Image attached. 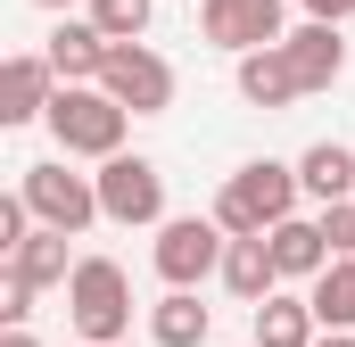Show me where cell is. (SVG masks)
<instances>
[{
  "instance_id": "obj_1",
  "label": "cell",
  "mask_w": 355,
  "mask_h": 347,
  "mask_svg": "<svg viewBox=\"0 0 355 347\" xmlns=\"http://www.w3.org/2000/svg\"><path fill=\"white\" fill-rule=\"evenodd\" d=\"M42 124L58 133V149H67V158H116V149H124L132 108H124L107 83H58V99H50V116H42Z\"/></svg>"
},
{
  "instance_id": "obj_2",
  "label": "cell",
  "mask_w": 355,
  "mask_h": 347,
  "mask_svg": "<svg viewBox=\"0 0 355 347\" xmlns=\"http://www.w3.org/2000/svg\"><path fill=\"white\" fill-rule=\"evenodd\" d=\"M297 198H306L297 166L257 158V166H240L223 190H215V223H223V232H272L281 215H297Z\"/></svg>"
},
{
  "instance_id": "obj_3",
  "label": "cell",
  "mask_w": 355,
  "mask_h": 347,
  "mask_svg": "<svg viewBox=\"0 0 355 347\" xmlns=\"http://www.w3.org/2000/svg\"><path fill=\"white\" fill-rule=\"evenodd\" d=\"M67 314H75V339H91V347L132 339V281H124V264L116 257H75Z\"/></svg>"
},
{
  "instance_id": "obj_4",
  "label": "cell",
  "mask_w": 355,
  "mask_h": 347,
  "mask_svg": "<svg viewBox=\"0 0 355 347\" xmlns=\"http://www.w3.org/2000/svg\"><path fill=\"white\" fill-rule=\"evenodd\" d=\"M17 190H25V207H33L42 223H58V232H75V240L107 215V207H99V174H75V166H67V149L42 158V166H25Z\"/></svg>"
},
{
  "instance_id": "obj_5",
  "label": "cell",
  "mask_w": 355,
  "mask_h": 347,
  "mask_svg": "<svg viewBox=\"0 0 355 347\" xmlns=\"http://www.w3.org/2000/svg\"><path fill=\"white\" fill-rule=\"evenodd\" d=\"M223 248H232V232L215 215H166L149 257H157V281L166 289H198L207 273H223Z\"/></svg>"
},
{
  "instance_id": "obj_6",
  "label": "cell",
  "mask_w": 355,
  "mask_h": 347,
  "mask_svg": "<svg viewBox=\"0 0 355 347\" xmlns=\"http://www.w3.org/2000/svg\"><path fill=\"white\" fill-rule=\"evenodd\" d=\"M99 207H107V223H166V174L149 166V158H99Z\"/></svg>"
},
{
  "instance_id": "obj_7",
  "label": "cell",
  "mask_w": 355,
  "mask_h": 347,
  "mask_svg": "<svg viewBox=\"0 0 355 347\" xmlns=\"http://www.w3.org/2000/svg\"><path fill=\"white\" fill-rule=\"evenodd\" d=\"M99 83L116 91L132 116H166V108H174V67H166L149 42H116L107 67H99Z\"/></svg>"
},
{
  "instance_id": "obj_8",
  "label": "cell",
  "mask_w": 355,
  "mask_h": 347,
  "mask_svg": "<svg viewBox=\"0 0 355 347\" xmlns=\"http://www.w3.org/2000/svg\"><path fill=\"white\" fill-rule=\"evenodd\" d=\"M198 25H207V42L215 50H265V42H289V25H281V0H198Z\"/></svg>"
},
{
  "instance_id": "obj_9",
  "label": "cell",
  "mask_w": 355,
  "mask_h": 347,
  "mask_svg": "<svg viewBox=\"0 0 355 347\" xmlns=\"http://www.w3.org/2000/svg\"><path fill=\"white\" fill-rule=\"evenodd\" d=\"M50 99H58L50 50H17V58L0 67V124H33V116H50Z\"/></svg>"
},
{
  "instance_id": "obj_10",
  "label": "cell",
  "mask_w": 355,
  "mask_h": 347,
  "mask_svg": "<svg viewBox=\"0 0 355 347\" xmlns=\"http://www.w3.org/2000/svg\"><path fill=\"white\" fill-rule=\"evenodd\" d=\"M223 289H232L240 306H265L272 289H281V257H272V232H232V248H223Z\"/></svg>"
},
{
  "instance_id": "obj_11",
  "label": "cell",
  "mask_w": 355,
  "mask_h": 347,
  "mask_svg": "<svg viewBox=\"0 0 355 347\" xmlns=\"http://www.w3.org/2000/svg\"><path fill=\"white\" fill-rule=\"evenodd\" d=\"M240 99H248V108H289V99H306V83H297V58H289V42L240 50Z\"/></svg>"
},
{
  "instance_id": "obj_12",
  "label": "cell",
  "mask_w": 355,
  "mask_h": 347,
  "mask_svg": "<svg viewBox=\"0 0 355 347\" xmlns=\"http://www.w3.org/2000/svg\"><path fill=\"white\" fill-rule=\"evenodd\" d=\"M42 50H50L58 83H99V67H107V50H116V42H107V33H99L91 17H58Z\"/></svg>"
},
{
  "instance_id": "obj_13",
  "label": "cell",
  "mask_w": 355,
  "mask_h": 347,
  "mask_svg": "<svg viewBox=\"0 0 355 347\" xmlns=\"http://www.w3.org/2000/svg\"><path fill=\"white\" fill-rule=\"evenodd\" d=\"M289 58H297V83H306V91H331L339 75H347V42H339L331 17L297 25V33H289Z\"/></svg>"
},
{
  "instance_id": "obj_14",
  "label": "cell",
  "mask_w": 355,
  "mask_h": 347,
  "mask_svg": "<svg viewBox=\"0 0 355 347\" xmlns=\"http://www.w3.org/2000/svg\"><path fill=\"white\" fill-rule=\"evenodd\" d=\"M322 339V314H314V298H289V289H272L265 306H257V347H314Z\"/></svg>"
},
{
  "instance_id": "obj_15",
  "label": "cell",
  "mask_w": 355,
  "mask_h": 347,
  "mask_svg": "<svg viewBox=\"0 0 355 347\" xmlns=\"http://www.w3.org/2000/svg\"><path fill=\"white\" fill-rule=\"evenodd\" d=\"M272 257H281V281H314V273L331 264L322 215H314V223H306V215H281V223H272Z\"/></svg>"
},
{
  "instance_id": "obj_16",
  "label": "cell",
  "mask_w": 355,
  "mask_h": 347,
  "mask_svg": "<svg viewBox=\"0 0 355 347\" xmlns=\"http://www.w3.org/2000/svg\"><path fill=\"white\" fill-rule=\"evenodd\" d=\"M297 182H306V198H355V149L347 141H314L306 158H297Z\"/></svg>"
},
{
  "instance_id": "obj_17",
  "label": "cell",
  "mask_w": 355,
  "mask_h": 347,
  "mask_svg": "<svg viewBox=\"0 0 355 347\" xmlns=\"http://www.w3.org/2000/svg\"><path fill=\"white\" fill-rule=\"evenodd\" d=\"M207 331H215V314H207L190 289H166V298L149 306V339L157 347H207Z\"/></svg>"
},
{
  "instance_id": "obj_18",
  "label": "cell",
  "mask_w": 355,
  "mask_h": 347,
  "mask_svg": "<svg viewBox=\"0 0 355 347\" xmlns=\"http://www.w3.org/2000/svg\"><path fill=\"white\" fill-rule=\"evenodd\" d=\"M67 240H75V232H58V223H33V232H25V248H17V273H25V281H42V289H50V281H75V257H67Z\"/></svg>"
},
{
  "instance_id": "obj_19",
  "label": "cell",
  "mask_w": 355,
  "mask_h": 347,
  "mask_svg": "<svg viewBox=\"0 0 355 347\" xmlns=\"http://www.w3.org/2000/svg\"><path fill=\"white\" fill-rule=\"evenodd\" d=\"M314 314L322 331H355V257H331L314 273Z\"/></svg>"
},
{
  "instance_id": "obj_20",
  "label": "cell",
  "mask_w": 355,
  "mask_h": 347,
  "mask_svg": "<svg viewBox=\"0 0 355 347\" xmlns=\"http://www.w3.org/2000/svg\"><path fill=\"white\" fill-rule=\"evenodd\" d=\"M149 17H157V0H91V25H99L107 42H141Z\"/></svg>"
},
{
  "instance_id": "obj_21",
  "label": "cell",
  "mask_w": 355,
  "mask_h": 347,
  "mask_svg": "<svg viewBox=\"0 0 355 347\" xmlns=\"http://www.w3.org/2000/svg\"><path fill=\"white\" fill-rule=\"evenodd\" d=\"M322 240H331V257H355V198L322 207Z\"/></svg>"
},
{
  "instance_id": "obj_22",
  "label": "cell",
  "mask_w": 355,
  "mask_h": 347,
  "mask_svg": "<svg viewBox=\"0 0 355 347\" xmlns=\"http://www.w3.org/2000/svg\"><path fill=\"white\" fill-rule=\"evenodd\" d=\"M33 289H42V281H25V273L8 264V281H0V323H25V314H33Z\"/></svg>"
},
{
  "instance_id": "obj_23",
  "label": "cell",
  "mask_w": 355,
  "mask_h": 347,
  "mask_svg": "<svg viewBox=\"0 0 355 347\" xmlns=\"http://www.w3.org/2000/svg\"><path fill=\"white\" fill-rule=\"evenodd\" d=\"M306 17H331L339 25V17H355V0H306Z\"/></svg>"
},
{
  "instance_id": "obj_24",
  "label": "cell",
  "mask_w": 355,
  "mask_h": 347,
  "mask_svg": "<svg viewBox=\"0 0 355 347\" xmlns=\"http://www.w3.org/2000/svg\"><path fill=\"white\" fill-rule=\"evenodd\" d=\"M0 347H42V339H33L25 323H8V331H0Z\"/></svg>"
},
{
  "instance_id": "obj_25",
  "label": "cell",
  "mask_w": 355,
  "mask_h": 347,
  "mask_svg": "<svg viewBox=\"0 0 355 347\" xmlns=\"http://www.w3.org/2000/svg\"><path fill=\"white\" fill-rule=\"evenodd\" d=\"M314 347H355V331H331V339H314Z\"/></svg>"
},
{
  "instance_id": "obj_26",
  "label": "cell",
  "mask_w": 355,
  "mask_h": 347,
  "mask_svg": "<svg viewBox=\"0 0 355 347\" xmlns=\"http://www.w3.org/2000/svg\"><path fill=\"white\" fill-rule=\"evenodd\" d=\"M33 8H67V0H33Z\"/></svg>"
},
{
  "instance_id": "obj_27",
  "label": "cell",
  "mask_w": 355,
  "mask_h": 347,
  "mask_svg": "<svg viewBox=\"0 0 355 347\" xmlns=\"http://www.w3.org/2000/svg\"><path fill=\"white\" fill-rule=\"evenodd\" d=\"M107 347H132V339H107Z\"/></svg>"
},
{
  "instance_id": "obj_28",
  "label": "cell",
  "mask_w": 355,
  "mask_h": 347,
  "mask_svg": "<svg viewBox=\"0 0 355 347\" xmlns=\"http://www.w3.org/2000/svg\"><path fill=\"white\" fill-rule=\"evenodd\" d=\"M75 347H91V339H75Z\"/></svg>"
}]
</instances>
